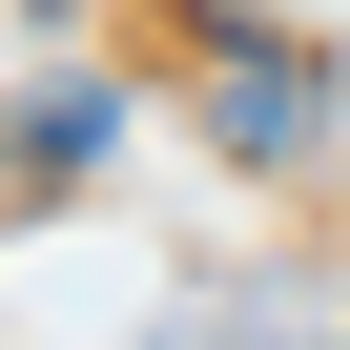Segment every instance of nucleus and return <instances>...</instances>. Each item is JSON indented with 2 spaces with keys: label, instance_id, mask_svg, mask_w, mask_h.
Here are the masks:
<instances>
[{
  "label": "nucleus",
  "instance_id": "f257e3e1",
  "mask_svg": "<svg viewBox=\"0 0 350 350\" xmlns=\"http://www.w3.org/2000/svg\"><path fill=\"white\" fill-rule=\"evenodd\" d=\"M206 124H227L247 165H288V144L329 124V83H309V62H268V42H227V62H206Z\"/></svg>",
  "mask_w": 350,
  "mask_h": 350
},
{
  "label": "nucleus",
  "instance_id": "f03ea898",
  "mask_svg": "<svg viewBox=\"0 0 350 350\" xmlns=\"http://www.w3.org/2000/svg\"><path fill=\"white\" fill-rule=\"evenodd\" d=\"M103 144H124V83H42V103H21V165H42V186L103 165Z\"/></svg>",
  "mask_w": 350,
  "mask_h": 350
}]
</instances>
